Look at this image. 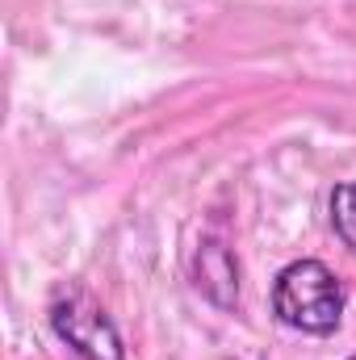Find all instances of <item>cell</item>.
<instances>
[{"label": "cell", "instance_id": "obj_3", "mask_svg": "<svg viewBox=\"0 0 356 360\" xmlns=\"http://www.w3.org/2000/svg\"><path fill=\"white\" fill-rule=\"evenodd\" d=\"M193 285L218 310H231L239 302V260L218 235H205L197 243V252H193Z\"/></svg>", "mask_w": 356, "mask_h": 360}, {"label": "cell", "instance_id": "obj_1", "mask_svg": "<svg viewBox=\"0 0 356 360\" xmlns=\"http://www.w3.org/2000/svg\"><path fill=\"white\" fill-rule=\"evenodd\" d=\"M348 289L323 260H293L272 281V314L281 327L327 340L340 331Z\"/></svg>", "mask_w": 356, "mask_h": 360}, {"label": "cell", "instance_id": "obj_4", "mask_svg": "<svg viewBox=\"0 0 356 360\" xmlns=\"http://www.w3.org/2000/svg\"><path fill=\"white\" fill-rule=\"evenodd\" d=\"M331 226L344 239V248L356 256V184H336L331 188Z\"/></svg>", "mask_w": 356, "mask_h": 360}, {"label": "cell", "instance_id": "obj_5", "mask_svg": "<svg viewBox=\"0 0 356 360\" xmlns=\"http://www.w3.org/2000/svg\"><path fill=\"white\" fill-rule=\"evenodd\" d=\"M348 360H356V352H352V356H348Z\"/></svg>", "mask_w": 356, "mask_h": 360}, {"label": "cell", "instance_id": "obj_2", "mask_svg": "<svg viewBox=\"0 0 356 360\" xmlns=\"http://www.w3.org/2000/svg\"><path fill=\"white\" fill-rule=\"evenodd\" d=\"M46 319H51V331L59 335V344H68L80 360H126V348H122V335H117L113 319L105 314V306L84 285L55 289V297L46 306Z\"/></svg>", "mask_w": 356, "mask_h": 360}]
</instances>
